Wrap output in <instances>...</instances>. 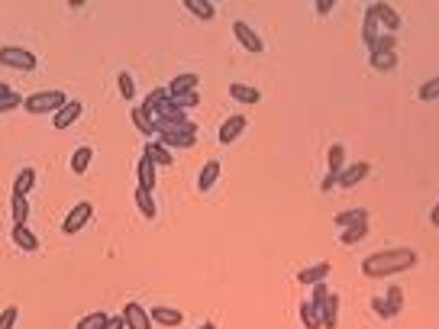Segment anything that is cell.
I'll use <instances>...</instances> for the list:
<instances>
[{
    "instance_id": "1",
    "label": "cell",
    "mask_w": 439,
    "mask_h": 329,
    "mask_svg": "<svg viewBox=\"0 0 439 329\" xmlns=\"http://www.w3.org/2000/svg\"><path fill=\"white\" fill-rule=\"evenodd\" d=\"M417 265V252L401 245V249H381V252H372L362 262V274L365 278H391V274L411 272Z\"/></svg>"
},
{
    "instance_id": "2",
    "label": "cell",
    "mask_w": 439,
    "mask_h": 329,
    "mask_svg": "<svg viewBox=\"0 0 439 329\" xmlns=\"http://www.w3.org/2000/svg\"><path fill=\"white\" fill-rule=\"evenodd\" d=\"M0 65H3V68H17V71H36L39 58L33 55L29 48L3 46V48H0Z\"/></svg>"
},
{
    "instance_id": "3",
    "label": "cell",
    "mask_w": 439,
    "mask_h": 329,
    "mask_svg": "<svg viewBox=\"0 0 439 329\" xmlns=\"http://www.w3.org/2000/svg\"><path fill=\"white\" fill-rule=\"evenodd\" d=\"M65 104H68V100H65V94H62V91H42V94L26 97L23 110H29V113H58Z\"/></svg>"
},
{
    "instance_id": "4",
    "label": "cell",
    "mask_w": 439,
    "mask_h": 329,
    "mask_svg": "<svg viewBox=\"0 0 439 329\" xmlns=\"http://www.w3.org/2000/svg\"><path fill=\"white\" fill-rule=\"evenodd\" d=\"M91 213H94L91 200H81V204H75V207L68 210L65 223H62V233H65V235H78L87 223H91Z\"/></svg>"
},
{
    "instance_id": "5",
    "label": "cell",
    "mask_w": 439,
    "mask_h": 329,
    "mask_svg": "<svg viewBox=\"0 0 439 329\" xmlns=\"http://www.w3.org/2000/svg\"><path fill=\"white\" fill-rule=\"evenodd\" d=\"M233 33H236V42H239V46H243L246 52H252V55H259V52L265 48V42L259 39V33H255V29L249 26L246 19H236V23H233Z\"/></svg>"
},
{
    "instance_id": "6",
    "label": "cell",
    "mask_w": 439,
    "mask_h": 329,
    "mask_svg": "<svg viewBox=\"0 0 439 329\" xmlns=\"http://www.w3.org/2000/svg\"><path fill=\"white\" fill-rule=\"evenodd\" d=\"M372 175V165L368 161H349L346 168L339 171V178H336V188H355L359 181H365Z\"/></svg>"
},
{
    "instance_id": "7",
    "label": "cell",
    "mask_w": 439,
    "mask_h": 329,
    "mask_svg": "<svg viewBox=\"0 0 439 329\" xmlns=\"http://www.w3.org/2000/svg\"><path fill=\"white\" fill-rule=\"evenodd\" d=\"M155 136H159L165 149H194L197 142V132H181V130H159Z\"/></svg>"
},
{
    "instance_id": "8",
    "label": "cell",
    "mask_w": 439,
    "mask_h": 329,
    "mask_svg": "<svg viewBox=\"0 0 439 329\" xmlns=\"http://www.w3.org/2000/svg\"><path fill=\"white\" fill-rule=\"evenodd\" d=\"M329 272H333V265H329V262L307 265V268H300V272H298V284H304V287H317V284H327Z\"/></svg>"
},
{
    "instance_id": "9",
    "label": "cell",
    "mask_w": 439,
    "mask_h": 329,
    "mask_svg": "<svg viewBox=\"0 0 439 329\" xmlns=\"http://www.w3.org/2000/svg\"><path fill=\"white\" fill-rule=\"evenodd\" d=\"M246 132V116L243 113H236V116H230V120L220 123V132H216V139L223 142V145H233L239 136Z\"/></svg>"
},
{
    "instance_id": "10",
    "label": "cell",
    "mask_w": 439,
    "mask_h": 329,
    "mask_svg": "<svg viewBox=\"0 0 439 329\" xmlns=\"http://www.w3.org/2000/svg\"><path fill=\"white\" fill-rule=\"evenodd\" d=\"M123 320H126V329H152L149 310H142V303L136 301H130L123 307Z\"/></svg>"
},
{
    "instance_id": "11",
    "label": "cell",
    "mask_w": 439,
    "mask_h": 329,
    "mask_svg": "<svg viewBox=\"0 0 439 329\" xmlns=\"http://www.w3.org/2000/svg\"><path fill=\"white\" fill-rule=\"evenodd\" d=\"M81 113H85V104H81V100H68V104L52 116V126H55V130H68V126H71Z\"/></svg>"
},
{
    "instance_id": "12",
    "label": "cell",
    "mask_w": 439,
    "mask_h": 329,
    "mask_svg": "<svg viewBox=\"0 0 439 329\" xmlns=\"http://www.w3.org/2000/svg\"><path fill=\"white\" fill-rule=\"evenodd\" d=\"M375 13H378V23H381L391 36H397V29H401V13L391 7V3H384V0H378L375 3Z\"/></svg>"
},
{
    "instance_id": "13",
    "label": "cell",
    "mask_w": 439,
    "mask_h": 329,
    "mask_svg": "<svg viewBox=\"0 0 439 329\" xmlns=\"http://www.w3.org/2000/svg\"><path fill=\"white\" fill-rule=\"evenodd\" d=\"M142 155H146V159H152V165H155V168H171V165H175V159H171V149H165L159 139L146 142Z\"/></svg>"
},
{
    "instance_id": "14",
    "label": "cell",
    "mask_w": 439,
    "mask_h": 329,
    "mask_svg": "<svg viewBox=\"0 0 439 329\" xmlns=\"http://www.w3.org/2000/svg\"><path fill=\"white\" fill-rule=\"evenodd\" d=\"M378 26H381V23H378L375 3H368V7H365V19H362V39H365V46H368V52H372V46L378 42V36H381Z\"/></svg>"
},
{
    "instance_id": "15",
    "label": "cell",
    "mask_w": 439,
    "mask_h": 329,
    "mask_svg": "<svg viewBox=\"0 0 439 329\" xmlns=\"http://www.w3.org/2000/svg\"><path fill=\"white\" fill-rule=\"evenodd\" d=\"M349 161H346V149H343V145H329V152H327V178L329 181H336L339 178V171L346 168Z\"/></svg>"
},
{
    "instance_id": "16",
    "label": "cell",
    "mask_w": 439,
    "mask_h": 329,
    "mask_svg": "<svg viewBox=\"0 0 439 329\" xmlns=\"http://www.w3.org/2000/svg\"><path fill=\"white\" fill-rule=\"evenodd\" d=\"M197 85H200V78L191 75V71H184V75H175L169 81V97H178V94H191V91H197Z\"/></svg>"
},
{
    "instance_id": "17",
    "label": "cell",
    "mask_w": 439,
    "mask_h": 329,
    "mask_svg": "<svg viewBox=\"0 0 439 329\" xmlns=\"http://www.w3.org/2000/svg\"><path fill=\"white\" fill-rule=\"evenodd\" d=\"M149 317L152 323H162V326H181L184 323V313L175 310V307H152Z\"/></svg>"
},
{
    "instance_id": "18",
    "label": "cell",
    "mask_w": 439,
    "mask_h": 329,
    "mask_svg": "<svg viewBox=\"0 0 439 329\" xmlns=\"http://www.w3.org/2000/svg\"><path fill=\"white\" fill-rule=\"evenodd\" d=\"M13 245H19L23 252H39V235L29 226H13Z\"/></svg>"
},
{
    "instance_id": "19",
    "label": "cell",
    "mask_w": 439,
    "mask_h": 329,
    "mask_svg": "<svg viewBox=\"0 0 439 329\" xmlns=\"http://www.w3.org/2000/svg\"><path fill=\"white\" fill-rule=\"evenodd\" d=\"M216 181H220V161H207L204 168H200V175H197V190H200V194H207V190L214 188Z\"/></svg>"
},
{
    "instance_id": "20",
    "label": "cell",
    "mask_w": 439,
    "mask_h": 329,
    "mask_svg": "<svg viewBox=\"0 0 439 329\" xmlns=\"http://www.w3.org/2000/svg\"><path fill=\"white\" fill-rule=\"evenodd\" d=\"M136 178H139V188L142 190H155V165H152V159H146L142 155L139 159V165H136Z\"/></svg>"
},
{
    "instance_id": "21",
    "label": "cell",
    "mask_w": 439,
    "mask_h": 329,
    "mask_svg": "<svg viewBox=\"0 0 439 329\" xmlns=\"http://www.w3.org/2000/svg\"><path fill=\"white\" fill-rule=\"evenodd\" d=\"M320 320H323V329H336L339 326V294L329 291L327 307L320 310Z\"/></svg>"
},
{
    "instance_id": "22",
    "label": "cell",
    "mask_w": 439,
    "mask_h": 329,
    "mask_svg": "<svg viewBox=\"0 0 439 329\" xmlns=\"http://www.w3.org/2000/svg\"><path fill=\"white\" fill-rule=\"evenodd\" d=\"M130 116H132V126H136L142 136H155V120H152V113H146L142 107H132Z\"/></svg>"
},
{
    "instance_id": "23",
    "label": "cell",
    "mask_w": 439,
    "mask_h": 329,
    "mask_svg": "<svg viewBox=\"0 0 439 329\" xmlns=\"http://www.w3.org/2000/svg\"><path fill=\"white\" fill-rule=\"evenodd\" d=\"M33 188H36V171L23 168L17 175V181H13V194H19V197H29V194H33Z\"/></svg>"
},
{
    "instance_id": "24",
    "label": "cell",
    "mask_w": 439,
    "mask_h": 329,
    "mask_svg": "<svg viewBox=\"0 0 439 329\" xmlns=\"http://www.w3.org/2000/svg\"><path fill=\"white\" fill-rule=\"evenodd\" d=\"M136 207H139V213H142L146 220H155V217H159V207H155V200H152L149 190L136 188Z\"/></svg>"
},
{
    "instance_id": "25",
    "label": "cell",
    "mask_w": 439,
    "mask_h": 329,
    "mask_svg": "<svg viewBox=\"0 0 439 329\" xmlns=\"http://www.w3.org/2000/svg\"><path fill=\"white\" fill-rule=\"evenodd\" d=\"M230 97L239 100V104H259V100H262V94L249 85H230Z\"/></svg>"
},
{
    "instance_id": "26",
    "label": "cell",
    "mask_w": 439,
    "mask_h": 329,
    "mask_svg": "<svg viewBox=\"0 0 439 329\" xmlns=\"http://www.w3.org/2000/svg\"><path fill=\"white\" fill-rule=\"evenodd\" d=\"M91 161H94V149L91 145H81V149H75V155H71V171H75V175H85V171L91 168Z\"/></svg>"
},
{
    "instance_id": "27",
    "label": "cell",
    "mask_w": 439,
    "mask_h": 329,
    "mask_svg": "<svg viewBox=\"0 0 439 329\" xmlns=\"http://www.w3.org/2000/svg\"><path fill=\"white\" fill-rule=\"evenodd\" d=\"M187 13H194L197 19H214L216 17V7L210 3V0H184Z\"/></svg>"
},
{
    "instance_id": "28",
    "label": "cell",
    "mask_w": 439,
    "mask_h": 329,
    "mask_svg": "<svg viewBox=\"0 0 439 329\" xmlns=\"http://www.w3.org/2000/svg\"><path fill=\"white\" fill-rule=\"evenodd\" d=\"M10 210H13V226H26V220H29V200L26 197L13 194V197H10Z\"/></svg>"
},
{
    "instance_id": "29",
    "label": "cell",
    "mask_w": 439,
    "mask_h": 329,
    "mask_svg": "<svg viewBox=\"0 0 439 329\" xmlns=\"http://www.w3.org/2000/svg\"><path fill=\"white\" fill-rule=\"evenodd\" d=\"M298 313H300V323H304V329H323V320H320V313L313 310V303H310V301L300 303Z\"/></svg>"
},
{
    "instance_id": "30",
    "label": "cell",
    "mask_w": 439,
    "mask_h": 329,
    "mask_svg": "<svg viewBox=\"0 0 439 329\" xmlns=\"http://www.w3.org/2000/svg\"><path fill=\"white\" fill-rule=\"evenodd\" d=\"M359 223H368V210L365 207H355V210H346V213H336V226H359Z\"/></svg>"
},
{
    "instance_id": "31",
    "label": "cell",
    "mask_w": 439,
    "mask_h": 329,
    "mask_svg": "<svg viewBox=\"0 0 439 329\" xmlns=\"http://www.w3.org/2000/svg\"><path fill=\"white\" fill-rule=\"evenodd\" d=\"M365 235H368V223H359V226H346L343 233H339V242L343 245H355V242H362Z\"/></svg>"
},
{
    "instance_id": "32",
    "label": "cell",
    "mask_w": 439,
    "mask_h": 329,
    "mask_svg": "<svg viewBox=\"0 0 439 329\" xmlns=\"http://www.w3.org/2000/svg\"><path fill=\"white\" fill-rule=\"evenodd\" d=\"M368 62H372V68L375 71H391L394 65H397V52H384V55H368Z\"/></svg>"
},
{
    "instance_id": "33",
    "label": "cell",
    "mask_w": 439,
    "mask_h": 329,
    "mask_svg": "<svg viewBox=\"0 0 439 329\" xmlns=\"http://www.w3.org/2000/svg\"><path fill=\"white\" fill-rule=\"evenodd\" d=\"M110 320V313H103V310H97V313H87V317H81V323H78L75 329H103V323Z\"/></svg>"
},
{
    "instance_id": "34",
    "label": "cell",
    "mask_w": 439,
    "mask_h": 329,
    "mask_svg": "<svg viewBox=\"0 0 439 329\" xmlns=\"http://www.w3.org/2000/svg\"><path fill=\"white\" fill-rule=\"evenodd\" d=\"M384 303H388V310H391V317H397L404 307V291L401 287H388V294H384Z\"/></svg>"
},
{
    "instance_id": "35",
    "label": "cell",
    "mask_w": 439,
    "mask_h": 329,
    "mask_svg": "<svg viewBox=\"0 0 439 329\" xmlns=\"http://www.w3.org/2000/svg\"><path fill=\"white\" fill-rule=\"evenodd\" d=\"M394 48H397V36H391V33H381V36H378V42L372 46V55H375V52H378V55H384V52H394Z\"/></svg>"
},
{
    "instance_id": "36",
    "label": "cell",
    "mask_w": 439,
    "mask_h": 329,
    "mask_svg": "<svg viewBox=\"0 0 439 329\" xmlns=\"http://www.w3.org/2000/svg\"><path fill=\"white\" fill-rule=\"evenodd\" d=\"M117 85H120V94L126 97V100H132V97H136V81H132L130 71H120V75H117Z\"/></svg>"
},
{
    "instance_id": "37",
    "label": "cell",
    "mask_w": 439,
    "mask_h": 329,
    "mask_svg": "<svg viewBox=\"0 0 439 329\" xmlns=\"http://www.w3.org/2000/svg\"><path fill=\"white\" fill-rule=\"evenodd\" d=\"M169 100L178 107V110H191V107L200 104V94H197V91H191V94H178V97H169Z\"/></svg>"
},
{
    "instance_id": "38",
    "label": "cell",
    "mask_w": 439,
    "mask_h": 329,
    "mask_svg": "<svg viewBox=\"0 0 439 329\" xmlns=\"http://www.w3.org/2000/svg\"><path fill=\"white\" fill-rule=\"evenodd\" d=\"M310 291H313V294H310V303H313V310H323V307H327V297H329V287H327V284H317V287H310Z\"/></svg>"
},
{
    "instance_id": "39",
    "label": "cell",
    "mask_w": 439,
    "mask_h": 329,
    "mask_svg": "<svg viewBox=\"0 0 439 329\" xmlns=\"http://www.w3.org/2000/svg\"><path fill=\"white\" fill-rule=\"evenodd\" d=\"M26 104V97H19L17 91H10L7 97H0V113H10V110H19V107Z\"/></svg>"
},
{
    "instance_id": "40",
    "label": "cell",
    "mask_w": 439,
    "mask_h": 329,
    "mask_svg": "<svg viewBox=\"0 0 439 329\" xmlns=\"http://www.w3.org/2000/svg\"><path fill=\"white\" fill-rule=\"evenodd\" d=\"M417 97H420V100H439V78H430L427 85H420Z\"/></svg>"
},
{
    "instance_id": "41",
    "label": "cell",
    "mask_w": 439,
    "mask_h": 329,
    "mask_svg": "<svg viewBox=\"0 0 439 329\" xmlns=\"http://www.w3.org/2000/svg\"><path fill=\"white\" fill-rule=\"evenodd\" d=\"M17 317H19L17 307H3V313H0V329H13L17 326Z\"/></svg>"
},
{
    "instance_id": "42",
    "label": "cell",
    "mask_w": 439,
    "mask_h": 329,
    "mask_svg": "<svg viewBox=\"0 0 439 329\" xmlns=\"http://www.w3.org/2000/svg\"><path fill=\"white\" fill-rule=\"evenodd\" d=\"M372 310L381 317V320H394L391 310H388V303H384V297H372Z\"/></svg>"
},
{
    "instance_id": "43",
    "label": "cell",
    "mask_w": 439,
    "mask_h": 329,
    "mask_svg": "<svg viewBox=\"0 0 439 329\" xmlns=\"http://www.w3.org/2000/svg\"><path fill=\"white\" fill-rule=\"evenodd\" d=\"M333 7H336V0H317V3H313V10H317L320 17H329Z\"/></svg>"
},
{
    "instance_id": "44",
    "label": "cell",
    "mask_w": 439,
    "mask_h": 329,
    "mask_svg": "<svg viewBox=\"0 0 439 329\" xmlns=\"http://www.w3.org/2000/svg\"><path fill=\"white\" fill-rule=\"evenodd\" d=\"M103 329H126V320H123V313H117V317H110V320L103 323Z\"/></svg>"
},
{
    "instance_id": "45",
    "label": "cell",
    "mask_w": 439,
    "mask_h": 329,
    "mask_svg": "<svg viewBox=\"0 0 439 329\" xmlns=\"http://www.w3.org/2000/svg\"><path fill=\"white\" fill-rule=\"evenodd\" d=\"M430 223H433V226H439V200L433 204V210H430Z\"/></svg>"
},
{
    "instance_id": "46",
    "label": "cell",
    "mask_w": 439,
    "mask_h": 329,
    "mask_svg": "<svg viewBox=\"0 0 439 329\" xmlns=\"http://www.w3.org/2000/svg\"><path fill=\"white\" fill-rule=\"evenodd\" d=\"M10 91H13V87H10V85H3V81H0V97H7Z\"/></svg>"
},
{
    "instance_id": "47",
    "label": "cell",
    "mask_w": 439,
    "mask_h": 329,
    "mask_svg": "<svg viewBox=\"0 0 439 329\" xmlns=\"http://www.w3.org/2000/svg\"><path fill=\"white\" fill-rule=\"evenodd\" d=\"M197 329H216V326H214V323H204V326H197Z\"/></svg>"
}]
</instances>
